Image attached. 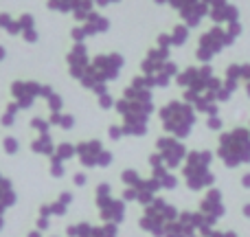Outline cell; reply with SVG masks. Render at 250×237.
Masks as SVG:
<instances>
[{
	"instance_id": "6da1fadb",
	"label": "cell",
	"mask_w": 250,
	"mask_h": 237,
	"mask_svg": "<svg viewBox=\"0 0 250 237\" xmlns=\"http://www.w3.org/2000/svg\"><path fill=\"white\" fill-rule=\"evenodd\" d=\"M114 110L121 117L125 136H145L149 129L151 114L156 112L151 79L147 75H136L123 88V95L114 101Z\"/></svg>"
},
{
	"instance_id": "7a4b0ae2",
	"label": "cell",
	"mask_w": 250,
	"mask_h": 237,
	"mask_svg": "<svg viewBox=\"0 0 250 237\" xmlns=\"http://www.w3.org/2000/svg\"><path fill=\"white\" fill-rule=\"evenodd\" d=\"M125 66V57L117 51H110V53H99L90 60V66L88 70L82 75L79 84H82L86 90L95 92L97 97L108 92V84L110 82H117L119 75H121Z\"/></svg>"
},
{
	"instance_id": "3957f363",
	"label": "cell",
	"mask_w": 250,
	"mask_h": 237,
	"mask_svg": "<svg viewBox=\"0 0 250 237\" xmlns=\"http://www.w3.org/2000/svg\"><path fill=\"white\" fill-rule=\"evenodd\" d=\"M215 158H220L226 169H239L250 165V129L237 125L233 129L220 132Z\"/></svg>"
},
{
	"instance_id": "277c9868",
	"label": "cell",
	"mask_w": 250,
	"mask_h": 237,
	"mask_svg": "<svg viewBox=\"0 0 250 237\" xmlns=\"http://www.w3.org/2000/svg\"><path fill=\"white\" fill-rule=\"evenodd\" d=\"M213 158H215V154L211 150H189L180 167L182 182L189 191L198 194V191H207L215 187V173L211 172Z\"/></svg>"
},
{
	"instance_id": "5b68a950",
	"label": "cell",
	"mask_w": 250,
	"mask_h": 237,
	"mask_svg": "<svg viewBox=\"0 0 250 237\" xmlns=\"http://www.w3.org/2000/svg\"><path fill=\"white\" fill-rule=\"evenodd\" d=\"M158 119L165 132L169 136L180 138V141L189 138L193 128L198 125V112L185 99H169L165 106H160Z\"/></svg>"
},
{
	"instance_id": "8992f818",
	"label": "cell",
	"mask_w": 250,
	"mask_h": 237,
	"mask_svg": "<svg viewBox=\"0 0 250 237\" xmlns=\"http://www.w3.org/2000/svg\"><path fill=\"white\" fill-rule=\"evenodd\" d=\"M178 215H180L178 207H173L169 200L156 195L147 207H143V213H141V217H138V229L145 231V233L151 237H163L165 229H167Z\"/></svg>"
},
{
	"instance_id": "52a82bcc",
	"label": "cell",
	"mask_w": 250,
	"mask_h": 237,
	"mask_svg": "<svg viewBox=\"0 0 250 237\" xmlns=\"http://www.w3.org/2000/svg\"><path fill=\"white\" fill-rule=\"evenodd\" d=\"M95 204L99 211L101 222L105 224H123L127 217V204L121 198L112 194V185L110 182H99L95 189Z\"/></svg>"
},
{
	"instance_id": "ba28073f",
	"label": "cell",
	"mask_w": 250,
	"mask_h": 237,
	"mask_svg": "<svg viewBox=\"0 0 250 237\" xmlns=\"http://www.w3.org/2000/svg\"><path fill=\"white\" fill-rule=\"evenodd\" d=\"M235 40L226 33V29L222 24H213L211 29H207L198 40V46H195V60L200 64H211L213 57L220 55L226 46H230Z\"/></svg>"
},
{
	"instance_id": "9c48e42d",
	"label": "cell",
	"mask_w": 250,
	"mask_h": 237,
	"mask_svg": "<svg viewBox=\"0 0 250 237\" xmlns=\"http://www.w3.org/2000/svg\"><path fill=\"white\" fill-rule=\"evenodd\" d=\"M77 147V156L83 169H108L114 163V154L110 150H105L101 138H83V141L75 143Z\"/></svg>"
},
{
	"instance_id": "30bf717a",
	"label": "cell",
	"mask_w": 250,
	"mask_h": 237,
	"mask_svg": "<svg viewBox=\"0 0 250 237\" xmlns=\"http://www.w3.org/2000/svg\"><path fill=\"white\" fill-rule=\"evenodd\" d=\"M9 92H11V99L18 104V108L31 110L38 99H46L53 92V88L48 84L33 82V79H16L9 88Z\"/></svg>"
},
{
	"instance_id": "8fae6325",
	"label": "cell",
	"mask_w": 250,
	"mask_h": 237,
	"mask_svg": "<svg viewBox=\"0 0 250 237\" xmlns=\"http://www.w3.org/2000/svg\"><path fill=\"white\" fill-rule=\"evenodd\" d=\"M156 151H158V156L163 158L165 167L171 169V172L182 167L187 154H189L185 141H180V138H176V136H169V134L156 138Z\"/></svg>"
},
{
	"instance_id": "7c38bea8",
	"label": "cell",
	"mask_w": 250,
	"mask_h": 237,
	"mask_svg": "<svg viewBox=\"0 0 250 237\" xmlns=\"http://www.w3.org/2000/svg\"><path fill=\"white\" fill-rule=\"evenodd\" d=\"M75 195L73 191H62L60 195H57L53 202H46L42 204V207L38 209V217H35V229L38 231H48V226H51V220L53 217H64L66 213H68V207L73 204Z\"/></svg>"
},
{
	"instance_id": "4fadbf2b",
	"label": "cell",
	"mask_w": 250,
	"mask_h": 237,
	"mask_svg": "<svg viewBox=\"0 0 250 237\" xmlns=\"http://www.w3.org/2000/svg\"><path fill=\"white\" fill-rule=\"evenodd\" d=\"M167 4L173 11L180 13L182 22H185L189 29L200 26L204 18H208V7L204 0H167Z\"/></svg>"
},
{
	"instance_id": "5bb4252c",
	"label": "cell",
	"mask_w": 250,
	"mask_h": 237,
	"mask_svg": "<svg viewBox=\"0 0 250 237\" xmlns=\"http://www.w3.org/2000/svg\"><path fill=\"white\" fill-rule=\"evenodd\" d=\"M66 237H119L117 224H90V222H75L66 226Z\"/></svg>"
},
{
	"instance_id": "9a60e30c",
	"label": "cell",
	"mask_w": 250,
	"mask_h": 237,
	"mask_svg": "<svg viewBox=\"0 0 250 237\" xmlns=\"http://www.w3.org/2000/svg\"><path fill=\"white\" fill-rule=\"evenodd\" d=\"M66 66H68V75L73 79H82V75L90 66V53H88L86 42H73L68 55H66Z\"/></svg>"
},
{
	"instance_id": "2e32d148",
	"label": "cell",
	"mask_w": 250,
	"mask_h": 237,
	"mask_svg": "<svg viewBox=\"0 0 250 237\" xmlns=\"http://www.w3.org/2000/svg\"><path fill=\"white\" fill-rule=\"evenodd\" d=\"M202 215L211 217L213 222H220L222 217L226 215V204H224V194H222L220 189H215V187H211V189H207V194L202 195V200H200V209H198Z\"/></svg>"
},
{
	"instance_id": "e0dca14e",
	"label": "cell",
	"mask_w": 250,
	"mask_h": 237,
	"mask_svg": "<svg viewBox=\"0 0 250 237\" xmlns=\"http://www.w3.org/2000/svg\"><path fill=\"white\" fill-rule=\"evenodd\" d=\"M204 2L208 7V18L213 20V24H229L239 20V9L229 0H204Z\"/></svg>"
},
{
	"instance_id": "ac0fdd59",
	"label": "cell",
	"mask_w": 250,
	"mask_h": 237,
	"mask_svg": "<svg viewBox=\"0 0 250 237\" xmlns=\"http://www.w3.org/2000/svg\"><path fill=\"white\" fill-rule=\"evenodd\" d=\"M171 48H160V46H154L147 51V55L143 57L141 62V75H147V77H154L165 64H167L171 57H169Z\"/></svg>"
},
{
	"instance_id": "d6986e66",
	"label": "cell",
	"mask_w": 250,
	"mask_h": 237,
	"mask_svg": "<svg viewBox=\"0 0 250 237\" xmlns=\"http://www.w3.org/2000/svg\"><path fill=\"white\" fill-rule=\"evenodd\" d=\"M16 202H18V194L13 189V182L0 173V213L4 215V211L16 207Z\"/></svg>"
},
{
	"instance_id": "ffe728a7",
	"label": "cell",
	"mask_w": 250,
	"mask_h": 237,
	"mask_svg": "<svg viewBox=\"0 0 250 237\" xmlns=\"http://www.w3.org/2000/svg\"><path fill=\"white\" fill-rule=\"evenodd\" d=\"M82 26H83V31H86V35L88 38H92V35H99V33H105V31L110 29V20L104 16V13H99L95 9V11L88 16V20L86 22H82Z\"/></svg>"
},
{
	"instance_id": "44dd1931",
	"label": "cell",
	"mask_w": 250,
	"mask_h": 237,
	"mask_svg": "<svg viewBox=\"0 0 250 237\" xmlns=\"http://www.w3.org/2000/svg\"><path fill=\"white\" fill-rule=\"evenodd\" d=\"M178 73H180V70H178V64H176L173 60H169L167 64H165L163 68H160L158 73L154 75V77H149V79H151V86H154V90H156V88H167L169 84L176 79Z\"/></svg>"
},
{
	"instance_id": "7402d4cb",
	"label": "cell",
	"mask_w": 250,
	"mask_h": 237,
	"mask_svg": "<svg viewBox=\"0 0 250 237\" xmlns=\"http://www.w3.org/2000/svg\"><path fill=\"white\" fill-rule=\"evenodd\" d=\"M149 169H151L149 176H154L165 191H173L178 187V176L171 172V169L165 167V165H154V167H149Z\"/></svg>"
},
{
	"instance_id": "603a6c76",
	"label": "cell",
	"mask_w": 250,
	"mask_h": 237,
	"mask_svg": "<svg viewBox=\"0 0 250 237\" xmlns=\"http://www.w3.org/2000/svg\"><path fill=\"white\" fill-rule=\"evenodd\" d=\"M193 235H198V233H195L193 226H191L189 222L185 220V215L180 213V215H178L176 220L167 226V229H165L163 237H193Z\"/></svg>"
},
{
	"instance_id": "cb8c5ba5",
	"label": "cell",
	"mask_w": 250,
	"mask_h": 237,
	"mask_svg": "<svg viewBox=\"0 0 250 237\" xmlns=\"http://www.w3.org/2000/svg\"><path fill=\"white\" fill-rule=\"evenodd\" d=\"M31 151L38 156H51L55 151V141H53L51 132L48 134H38V136L31 141Z\"/></svg>"
},
{
	"instance_id": "d4e9b609",
	"label": "cell",
	"mask_w": 250,
	"mask_h": 237,
	"mask_svg": "<svg viewBox=\"0 0 250 237\" xmlns=\"http://www.w3.org/2000/svg\"><path fill=\"white\" fill-rule=\"evenodd\" d=\"M95 11V0H73V16L75 20L82 24V22L88 20V16Z\"/></svg>"
},
{
	"instance_id": "484cf974",
	"label": "cell",
	"mask_w": 250,
	"mask_h": 237,
	"mask_svg": "<svg viewBox=\"0 0 250 237\" xmlns=\"http://www.w3.org/2000/svg\"><path fill=\"white\" fill-rule=\"evenodd\" d=\"M51 156L60 158L62 163H68V160H73L75 156H77V147H75V143H70V141H62L55 145V151H53Z\"/></svg>"
},
{
	"instance_id": "4316f807",
	"label": "cell",
	"mask_w": 250,
	"mask_h": 237,
	"mask_svg": "<svg viewBox=\"0 0 250 237\" xmlns=\"http://www.w3.org/2000/svg\"><path fill=\"white\" fill-rule=\"evenodd\" d=\"M20 112H22V110L18 108L16 101H9V104L4 106L2 114H0V125H2V128H13V125H16V121H18V117H20Z\"/></svg>"
},
{
	"instance_id": "83f0119b",
	"label": "cell",
	"mask_w": 250,
	"mask_h": 237,
	"mask_svg": "<svg viewBox=\"0 0 250 237\" xmlns=\"http://www.w3.org/2000/svg\"><path fill=\"white\" fill-rule=\"evenodd\" d=\"M169 35H171V46H185V44L189 42L191 29L185 24V22H180V24H176L171 31H169Z\"/></svg>"
},
{
	"instance_id": "f1b7e54d",
	"label": "cell",
	"mask_w": 250,
	"mask_h": 237,
	"mask_svg": "<svg viewBox=\"0 0 250 237\" xmlns=\"http://www.w3.org/2000/svg\"><path fill=\"white\" fill-rule=\"evenodd\" d=\"M48 121H51V125H55V128L64 129V132H68V129L75 128V117H73V114H66V112L48 114Z\"/></svg>"
},
{
	"instance_id": "f546056e",
	"label": "cell",
	"mask_w": 250,
	"mask_h": 237,
	"mask_svg": "<svg viewBox=\"0 0 250 237\" xmlns=\"http://www.w3.org/2000/svg\"><path fill=\"white\" fill-rule=\"evenodd\" d=\"M0 29L7 31L9 35H20V24H18V18H13L11 13H7V11L0 13Z\"/></svg>"
},
{
	"instance_id": "4dcf8cb0",
	"label": "cell",
	"mask_w": 250,
	"mask_h": 237,
	"mask_svg": "<svg viewBox=\"0 0 250 237\" xmlns=\"http://www.w3.org/2000/svg\"><path fill=\"white\" fill-rule=\"evenodd\" d=\"M2 151L7 156H16L18 151H20V141H18V136H13V134L2 136Z\"/></svg>"
},
{
	"instance_id": "1f68e13d",
	"label": "cell",
	"mask_w": 250,
	"mask_h": 237,
	"mask_svg": "<svg viewBox=\"0 0 250 237\" xmlns=\"http://www.w3.org/2000/svg\"><path fill=\"white\" fill-rule=\"evenodd\" d=\"M44 101H46V106H48V112H51V114L62 112V110H64V99H62V95H60V92H55V90H53L51 95H48Z\"/></svg>"
},
{
	"instance_id": "d6a6232c",
	"label": "cell",
	"mask_w": 250,
	"mask_h": 237,
	"mask_svg": "<svg viewBox=\"0 0 250 237\" xmlns=\"http://www.w3.org/2000/svg\"><path fill=\"white\" fill-rule=\"evenodd\" d=\"M29 128L33 129V132H38V134H48L53 125H51V121L44 119V117H33L29 121Z\"/></svg>"
},
{
	"instance_id": "836d02e7",
	"label": "cell",
	"mask_w": 250,
	"mask_h": 237,
	"mask_svg": "<svg viewBox=\"0 0 250 237\" xmlns=\"http://www.w3.org/2000/svg\"><path fill=\"white\" fill-rule=\"evenodd\" d=\"M48 172H51L53 178H64L66 173V163H62L55 156H48Z\"/></svg>"
},
{
	"instance_id": "e575fe53",
	"label": "cell",
	"mask_w": 250,
	"mask_h": 237,
	"mask_svg": "<svg viewBox=\"0 0 250 237\" xmlns=\"http://www.w3.org/2000/svg\"><path fill=\"white\" fill-rule=\"evenodd\" d=\"M46 7L57 13H70L73 11V0H46Z\"/></svg>"
},
{
	"instance_id": "d590c367",
	"label": "cell",
	"mask_w": 250,
	"mask_h": 237,
	"mask_svg": "<svg viewBox=\"0 0 250 237\" xmlns=\"http://www.w3.org/2000/svg\"><path fill=\"white\" fill-rule=\"evenodd\" d=\"M138 178H141V173H138L136 169H123V172H121L123 187H134L138 182Z\"/></svg>"
},
{
	"instance_id": "8d00e7d4",
	"label": "cell",
	"mask_w": 250,
	"mask_h": 237,
	"mask_svg": "<svg viewBox=\"0 0 250 237\" xmlns=\"http://www.w3.org/2000/svg\"><path fill=\"white\" fill-rule=\"evenodd\" d=\"M18 24H20V35H22L24 31L35 29V18L31 16V13H20V18H18Z\"/></svg>"
},
{
	"instance_id": "74e56055",
	"label": "cell",
	"mask_w": 250,
	"mask_h": 237,
	"mask_svg": "<svg viewBox=\"0 0 250 237\" xmlns=\"http://www.w3.org/2000/svg\"><path fill=\"white\" fill-rule=\"evenodd\" d=\"M207 128L211 132H224V119L220 114H211V117H207Z\"/></svg>"
},
{
	"instance_id": "f35d334b",
	"label": "cell",
	"mask_w": 250,
	"mask_h": 237,
	"mask_svg": "<svg viewBox=\"0 0 250 237\" xmlns=\"http://www.w3.org/2000/svg\"><path fill=\"white\" fill-rule=\"evenodd\" d=\"M97 101H99V108L101 110H112L114 108V101H117V99H114V97H112V92H104V95H99V97H97Z\"/></svg>"
},
{
	"instance_id": "ab89813d",
	"label": "cell",
	"mask_w": 250,
	"mask_h": 237,
	"mask_svg": "<svg viewBox=\"0 0 250 237\" xmlns=\"http://www.w3.org/2000/svg\"><path fill=\"white\" fill-rule=\"evenodd\" d=\"M224 29H226V33H229L230 38L237 40L239 35H242L244 26H242V22H239V20H235V22H229V24H224Z\"/></svg>"
},
{
	"instance_id": "60d3db41",
	"label": "cell",
	"mask_w": 250,
	"mask_h": 237,
	"mask_svg": "<svg viewBox=\"0 0 250 237\" xmlns=\"http://www.w3.org/2000/svg\"><path fill=\"white\" fill-rule=\"evenodd\" d=\"M70 40H73V42H86L88 40V35H86V31H83L82 24H77V26L70 29Z\"/></svg>"
},
{
	"instance_id": "b9f144b4",
	"label": "cell",
	"mask_w": 250,
	"mask_h": 237,
	"mask_svg": "<svg viewBox=\"0 0 250 237\" xmlns=\"http://www.w3.org/2000/svg\"><path fill=\"white\" fill-rule=\"evenodd\" d=\"M86 185H88V173L86 172H75L73 173V187H77V189H83Z\"/></svg>"
},
{
	"instance_id": "7bdbcfd3",
	"label": "cell",
	"mask_w": 250,
	"mask_h": 237,
	"mask_svg": "<svg viewBox=\"0 0 250 237\" xmlns=\"http://www.w3.org/2000/svg\"><path fill=\"white\" fill-rule=\"evenodd\" d=\"M123 136H125V134H123L121 123H119V125H110V128H108V138H110V141H121Z\"/></svg>"
},
{
	"instance_id": "ee69618b",
	"label": "cell",
	"mask_w": 250,
	"mask_h": 237,
	"mask_svg": "<svg viewBox=\"0 0 250 237\" xmlns=\"http://www.w3.org/2000/svg\"><path fill=\"white\" fill-rule=\"evenodd\" d=\"M156 46H160V48H173L171 46V35H169V33H160L158 38H156Z\"/></svg>"
},
{
	"instance_id": "f6af8a7d",
	"label": "cell",
	"mask_w": 250,
	"mask_h": 237,
	"mask_svg": "<svg viewBox=\"0 0 250 237\" xmlns=\"http://www.w3.org/2000/svg\"><path fill=\"white\" fill-rule=\"evenodd\" d=\"M22 40H24L26 44H35V42L40 40L38 29H29V31H24V33H22Z\"/></svg>"
},
{
	"instance_id": "bcb514c9",
	"label": "cell",
	"mask_w": 250,
	"mask_h": 237,
	"mask_svg": "<svg viewBox=\"0 0 250 237\" xmlns=\"http://www.w3.org/2000/svg\"><path fill=\"white\" fill-rule=\"evenodd\" d=\"M207 237H239V235L235 233V231H217V229H213Z\"/></svg>"
},
{
	"instance_id": "7dc6e473",
	"label": "cell",
	"mask_w": 250,
	"mask_h": 237,
	"mask_svg": "<svg viewBox=\"0 0 250 237\" xmlns=\"http://www.w3.org/2000/svg\"><path fill=\"white\" fill-rule=\"evenodd\" d=\"M239 182H242L244 189L250 191V172H244V173H242V180H239Z\"/></svg>"
},
{
	"instance_id": "c3c4849f",
	"label": "cell",
	"mask_w": 250,
	"mask_h": 237,
	"mask_svg": "<svg viewBox=\"0 0 250 237\" xmlns=\"http://www.w3.org/2000/svg\"><path fill=\"white\" fill-rule=\"evenodd\" d=\"M242 215L246 217V220H250V202H248V204H244V207H242Z\"/></svg>"
},
{
	"instance_id": "681fc988",
	"label": "cell",
	"mask_w": 250,
	"mask_h": 237,
	"mask_svg": "<svg viewBox=\"0 0 250 237\" xmlns=\"http://www.w3.org/2000/svg\"><path fill=\"white\" fill-rule=\"evenodd\" d=\"M26 237H44V235H42V231L33 229V231H29V233H26ZM53 237H57V235H53Z\"/></svg>"
},
{
	"instance_id": "f907efd6",
	"label": "cell",
	"mask_w": 250,
	"mask_h": 237,
	"mask_svg": "<svg viewBox=\"0 0 250 237\" xmlns=\"http://www.w3.org/2000/svg\"><path fill=\"white\" fill-rule=\"evenodd\" d=\"M244 88H246V95H248V99H250V79L244 82Z\"/></svg>"
},
{
	"instance_id": "816d5d0a",
	"label": "cell",
	"mask_w": 250,
	"mask_h": 237,
	"mask_svg": "<svg viewBox=\"0 0 250 237\" xmlns=\"http://www.w3.org/2000/svg\"><path fill=\"white\" fill-rule=\"evenodd\" d=\"M2 229H4V215L0 213V231H2Z\"/></svg>"
},
{
	"instance_id": "f5cc1de1",
	"label": "cell",
	"mask_w": 250,
	"mask_h": 237,
	"mask_svg": "<svg viewBox=\"0 0 250 237\" xmlns=\"http://www.w3.org/2000/svg\"><path fill=\"white\" fill-rule=\"evenodd\" d=\"M4 55H7V53H4V48H2V46H0V62H2V60H4Z\"/></svg>"
},
{
	"instance_id": "db71d44e",
	"label": "cell",
	"mask_w": 250,
	"mask_h": 237,
	"mask_svg": "<svg viewBox=\"0 0 250 237\" xmlns=\"http://www.w3.org/2000/svg\"><path fill=\"white\" fill-rule=\"evenodd\" d=\"M248 129H250V121H248Z\"/></svg>"
},
{
	"instance_id": "11a10c76",
	"label": "cell",
	"mask_w": 250,
	"mask_h": 237,
	"mask_svg": "<svg viewBox=\"0 0 250 237\" xmlns=\"http://www.w3.org/2000/svg\"><path fill=\"white\" fill-rule=\"evenodd\" d=\"M193 237H200V235H193Z\"/></svg>"
}]
</instances>
